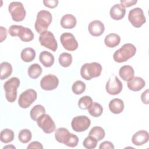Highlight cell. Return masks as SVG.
Segmentation results:
<instances>
[{
  "label": "cell",
  "instance_id": "obj_1",
  "mask_svg": "<svg viewBox=\"0 0 149 149\" xmlns=\"http://www.w3.org/2000/svg\"><path fill=\"white\" fill-rule=\"evenodd\" d=\"M136 47L132 44L126 43L114 52L113 58L116 62H124L132 58L136 54Z\"/></svg>",
  "mask_w": 149,
  "mask_h": 149
},
{
  "label": "cell",
  "instance_id": "obj_2",
  "mask_svg": "<svg viewBox=\"0 0 149 149\" xmlns=\"http://www.w3.org/2000/svg\"><path fill=\"white\" fill-rule=\"evenodd\" d=\"M101 72L102 66L100 63L95 62L84 63L80 69L81 76L86 80L100 76Z\"/></svg>",
  "mask_w": 149,
  "mask_h": 149
},
{
  "label": "cell",
  "instance_id": "obj_3",
  "mask_svg": "<svg viewBox=\"0 0 149 149\" xmlns=\"http://www.w3.org/2000/svg\"><path fill=\"white\" fill-rule=\"evenodd\" d=\"M52 19V15L49 11L45 10L39 11L37 15V18L34 24L36 31L41 34L42 33L47 31L49 26L51 23Z\"/></svg>",
  "mask_w": 149,
  "mask_h": 149
},
{
  "label": "cell",
  "instance_id": "obj_4",
  "mask_svg": "<svg viewBox=\"0 0 149 149\" xmlns=\"http://www.w3.org/2000/svg\"><path fill=\"white\" fill-rule=\"evenodd\" d=\"M20 86V80L16 77H13L5 82L3 89L5 91V97L9 102H13L17 98V89Z\"/></svg>",
  "mask_w": 149,
  "mask_h": 149
},
{
  "label": "cell",
  "instance_id": "obj_5",
  "mask_svg": "<svg viewBox=\"0 0 149 149\" xmlns=\"http://www.w3.org/2000/svg\"><path fill=\"white\" fill-rule=\"evenodd\" d=\"M8 10L15 22H21L26 17V12L24 7L20 2H12L8 6Z\"/></svg>",
  "mask_w": 149,
  "mask_h": 149
},
{
  "label": "cell",
  "instance_id": "obj_6",
  "mask_svg": "<svg viewBox=\"0 0 149 149\" xmlns=\"http://www.w3.org/2000/svg\"><path fill=\"white\" fill-rule=\"evenodd\" d=\"M128 20L133 26L136 28L140 27L146 22L143 10L140 8L131 9L128 14Z\"/></svg>",
  "mask_w": 149,
  "mask_h": 149
},
{
  "label": "cell",
  "instance_id": "obj_7",
  "mask_svg": "<svg viewBox=\"0 0 149 149\" xmlns=\"http://www.w3.org/2000/svg\"><path fill=\"white\" fill-rule=\"evenodd\" d=\"M37 93L33 89H28L23 91L19 97L18 104L22 108H29L37 99Z\"/></svg>",
  "mask_w": 149,
  "mask_h": 149
},
{
  "label": "cell",
  "instance_id": "obj_8",
  "mask_svg": "<svg viewBox=\"0 0 149 149\" xmlns=\"http://www.w3.org/2000/svg\"><path fill=\"white\" fill-rule=\"evenodd\" d=\"M39 42L40 44L51 51L55 52L58 48V43L54 34L50 31H46L39 36Z\"/></svg>",
  "mask_w": 149,
  "mask_h": 149
},
{
  "label": "cell",
  "instance_id": "obj_9",
  "mask_svg": "<svg viewBox=\"0 0 149 149\" xmlns=\"http://www.w3.org/2000/svg\"><path fill=\"white\" fill-rule=\"evenodd\" d=\"M91 125V120L86 116H77L73 118L71 126L73 130L77 132H84Z\"/></svg>",
  "mask_w": 149,
  "mask_h": 149
},
{
  "label": "cell",
  "instance_id": "obj_10",
  "mask_svg": "<svg viewBox=\"0 0 149 149\" xmlns=\"http://www.w3.org/2000/svg\"><path fill=\"white\" fill-rule=\"evenodd\" d=\"M38 126L44 133L49 134L55 130V124L51 117L48 114L41 115L36 121Z\"/></svg>",
  "mask_w": 149,
  "mask_h": 149
},
{
  "label": "cell",
  "instance_id": "obj_11",
  "mask_svg": "<svg viewBox=\"0 0 149 149\" xmlns=\"http://www.w3.org/2000/svg\"><path fill=\"white\" fill-rule=\"evenodd\" d=\"M61 42L63 48L70 51H74L77 49L79 44L73 34L70 33H64L60 37Z\"/></svg>",
  "mask_w": 149,
  "mask_h": 149
},
{
  "label": "cell",
  "instance_id": "obj_12",
  "mask_svg": "<svg viewBox=\"0 0 149 149\" xmlns=\"http://www.w3.org/2000/svg\"><path fill=\"white\" fill-rule=\"evenodd\" d=\"M123 88V84L116 76L109 77L106 83L105 89L107 92L110 95H117L119 94Z\"/></svg>",
  "mask_w": 149,
  "mask_h": 149
},
{
  "label": "cell",
  "instance_id": "obj_13",
  "mask_svg": "<svg viewBox=\"0 0 149 149\" xmlns=\"http://www.w3.org/2000/svg\"><path fill=\"white\" fill-rule=\"evenodd\" d=\"M59 84L58 78L54 74H47L44 76L40 81V86L46 91H51L55 89Z\"/></svg>",
  "mask_w": 149,
  "mask_h": 149
},
{
  "label": "cell",
  "instance_id": "obj_14",
  "mask_svg": "<svg viewBox=\"0 0 149 149\" xmlns=\"http://www.w3.org/2000/svg\"><path fill=\"white\" fill-rule=\"evenodd\" d=\"M88 30L91 36L94 37H98L104 33L105 26L100 20H94L89 23Z\"/></svg>",
  "mask_w": 149,
  "mask_h": 149
},
{
  "label": "cell",
  "instance_id": "obj_15",
  "mask_svg": "<svg viewBox=\"0 0 149 149\" xmlns=\"http://www.w3.org/2000/svg\"><path fill=\"white\" fill-rule=\"evenodd\" d=\"M149 140V134L148 132L141 130L135 133L132 137V141L133 144L137 146H142L148 142Z\"/></svg>",
  "mask_w": 149,
  "mask_h": 149
},
{
  "label": "cell",
  "instance_id": "obj_16",
  "mask_svg": "<svg viewBox=\"0 0 149 149\" xmlns=\"http://www.w3.org/2000/svg\"><path fill=\"white\" fill-rule=\"evenodd\" d=\"M109 14L111 18L113 20H119L124 17L126 14V9L120 4L116 3L112 6Z\"/></svg>",
  "mask_w": 149,
  "mask_h": 149
},
{
  "label": "cell",
  "instance_id": "obj_17",
  "mask_svg": "<svg viewBox=\"0 0 149 149\" xmlns=\"http://www.w3.org/2000/svg\"><path fill=\"white\" fill-rule=\"evenodd\" d=\"M146 85L144 80L138 76L133 77L130 80L127 81V86L129 90L133 91H139L141 90Z\"/></svg>",
  "mask_w": 149,
  "mask_h": 149
},
{
  "label": "cell",
  "instance_id": "obj_18",
  "mask_svg": "<svg viewBox=\"0 0 149 149\" xmlns=\"http://www.w3.org/2000/svg\"><path fill=\"white\" fill-rule=\"evenodd\" d=\"M70 135L71 133L66 128L59 127L55 130V138L59 143L66 145L70 137Z\"/></svg>",
  "mask_w": 149,
  "mask_h": 149
},
{
  "label": "cell",
  "instance_id": "obj_19",
  "mask_svg": "<svg viewBox=\"0 0 149 149\" xmlns=\"http://www.w3.org/2000/svg\"><path fill=\"white\" fill-rule=\"evenodd\" d=\"M77 23L76 17L71 14L63 15L61 19V26L66 29H72L74 28Z\"/></svg>",
  "mask_w": 149,
  "mask_h": 149
},
{
  "label": "cell",
  "instance_id": "obj_20",
  "mask_svg": "<svg viewBox=\"0 0 149 149\" xmlns=\"http://www.w3.org/2000/svg\"><path fill=\"white\" fill-rule=\"evenodd\" d=\"M39 60L44 66L49 68L53 65L55 59L54 55L51 52L47 51H43L40 54Z\"/></svg>",
  "mask_w": 149,
  "mask_h": 149
},
{
  "label": "cell",
  "instance_id": "obj_21",
  "mask_svg": "<svg viewBox=\"0 0 149 149\" xmlns=\"http://www.w3.org/2000/svg\"><path fill=\"white\" fill-rule=\"evenodd\" d=\"M109 109L111 112L115 114L121 113L124 109V102L119 98H113L109 103Z\"/></svg>",
  "mask_w": 149,
  "mask_h": 149
},
{
  "label": "cell",
  "instance_id": "obj_22",
  "mask_svg": "<svg viewBox=\"0 0 149 149\" xmlns=\"http://www.w3.org/2000/svg\"><path fill=\"white\" fill-rule=\"evenodd\" d=\"M134 71L133 68L130 65H124L119 70V74L124 81H129L134 77Z\"/></svg>",
  "mask_w": 149,
  "mask_h": 149
},
{
  "label": "cell",
  "instance_id": "obj_23",
  "mask_svg": "<svg viewBox=\"0 0 149 149\" xmlns=\"http://www.w3.org/2000/svg\"><path fill=\"white\" fill-rule=\"evenodd\" d=\"M120 42V37L116 33H110L106 36L104 39L105 45L109 48H114L118 46Z\"/></svg>",
  "mask_w": 149,
  "mask_h": 149
},
{
  "label": "cell",
  "instance_id": "obj_24",
  "mask_svg": "<svg viewBox=\"0 0 149 149\" xmlns=\"http://www.w3.org/2000/svg\"><path fill=\"white\" fill-rule=\"evenodd\" d=\"M18 37L23 42H29L33 40L34 34L29 28L22 26Z\"/></svg>",
  "mask_w": 149,
  "mask_h": 149
},
{
  "label": "cell",
  "instance_id": "obj_25",
  "mask_svg": "<svg viewBox=\"0 0 149 149\" xmlns=\"http://www.w3.org/2000/svg\"><path fill=\"white\" fill-rule=\"evenodd\" d=\"M20 57L24 62H30L33 61L36 57V51L31 47L25 48L21 51Z\"/></svg>",
  "mask_w": 149,
  "mask_h": 149
},
{
  "label": "cell",
  "instance_id": "obj_26",
  "mask_svg": "<svg viewBox=\"0 0 149 149\" xmlns=\"http://www.w3.org/2000/svg\"><path fill=\"white\" fill-rule=\"evenodd\" d=\"M12 66L8 62H3L1 63L0 79L3 80L9 77L12 73Z\"/></svg>",
  "mask_w": 149,
  "mask_h": 149
},
{
  "label": "cell",
  "instance_id": "obj_27",
  "mask_svg": "<svg viewBox=\"0 0 149 149\" xmlns=\"http://www.w3.org/2000/svg\"><path fill=\"white\" fill-rule=\"evenodd\" d=\"M42 72L41 66L38 63H33L28 68V75L33 79H36L40 76Z\"/></svg>",
  "mask_w": 149,
  "mask_h": 149
},
{
  "label": "cell",
  "instance_id": "obj_28",
  "mask_svg": "<svg viewBox=\"0 0 149 149\" xmlns=\"http://www.w3.org/2000/svg\"><path fill=\"white\" fill-rule=\"evenodd\" d=\"M45 113V108L40 105L38 104L34 106L30 112V115L31 118L34 120L37 121V119L42 115Z\"/></svg>",
  "mask_w": 149,
  "mask_h": 149
},
{
  "label": "cell",
  "instance_id": "obj_29",
  "mask_svg": "<svg viewBox=\"0 0 149 149\" xmlns=\"http://www.w3.org/2000/svg\"><path fill=\"white\" fill-rule=\"evenodd\" d=\"M88 113L93 117H99L103 112V108L102 105L96 102H93L90 107L88 108Z\"/></svg>",
  "mask_w": 149,
  "mask_h": 149
},
{
  "label": "cell",
  "instance_id": "obj_30",
  "mask_svg": "<svg viewBox=\"0 0 149 149\" xmlns=\"http://www.w3.org/2000/svg\"><path fill=\"white\" fill-rule=\"evenodd\" d=\"M15 137L13 131L9 129H3L0 133V139L3 143H9L12 141Z\"/></svg>",
  "mask_w": 149,
  "mask_h": 149
},
{
  "label": "cell",
  "instance_id": "obj_31",
  "mask_svg": "<svg viewBox=\"0 0 149 149\" xmlns=\"http://www.w3.org/2000/svg\"><path fill=\"white\" fill-rule=\"evenodd\" d=\"M88 135L92 136L98 141L104 138L105 133L102 127L100 126H94L90 130Z\"/></svg>",
  "mask_w": 149,
  "mask_h": 149
},
{
  "label": "cell",
  "instance_id": "obj_32",
  "mask_svg": "<svg viewBox=\"0 0 149 149\" xmlns=\"http://www.w3.org/2000/svg\"><path fill=\"white\" fill-rule=\"evenodd\" d=\"M59 63L61 66L67 68L69 67L72 62V56L68 52H63L59 56Z\"/></svg>",
  "mask_w": 149,
  "mask_h": 149
},
{
  "label": "cell",
  "instance_id": "obj_33",
  "mask_svg": "<svg viewBox=\"0 0 149 149\" xmlns=\"http://www.w3.org/2000/svg\"><path fill=\"white\" fill-rule=\"evenodd\" d=\"M31 132L30 130L27 129L21 130L18 135L19 140L22 143H27L31 140Z\"/></svg>",
  "mask_w": 149,
  "mask_h": 149
},
{
  "label": "cell",
  "instance_id": "obj_34",
  "mask_svg": "<svg viewBox=\"0 0 149 149\" xmlns=\"http://www.w3.org/2000/svg\"><path fill=\"white\" fill-rule=\"evenodd\" d=\"M93 102V100L91 97L85 95L81 97L78 101V107L81 109H88Z\"/></svg>",
  "mask_w": 149,
  "mask_h": 149
},
{
  "label": "cell",
  "instance_id": "obj_35",
  "mask_svg": "<svg viewBox=\"0 0 149 149\" xmlns=\"http://www.w3.org/2000/svg\"><path fill=\"white\" fill-rule=\"evenodd\" d=\"M86 87V84L83 81L81 80H77L73 84L72 90L74 94L79 95L85 91Z\"/></svg>",
  "mask_w": 149,
  "mask_h": 149
},
{
  "label": "cell",
  "instance_id": "obj_36",
  "mask_svg": "<svg viewBox=\"0 0 149 149\" xmlns=\"http://www.w3.org/2000/svg\"><path fill=\"white\" fill-rule=\"evenodd\" d=\"M98 141L92 136H88L83 142V146L87 149H93L97 147Z\"/></svg>",
  "mask_w": 149,
  "mask_h": 149
},
{
  "label": "cell",
  "instance_id": "obj_37",
  "mask_svg": "<svg viewBox=\"0 0 149 149\" xmlns=\"http://www.w3.org/2000/svg\"><path fill=\"white\" fill-rule=\"evenodd\" d=\"M78 143H79L78 137L76 135L71 133L70 137L68 141L66 144V146L70 147H75L77 146Z\"/></svg>",
  "mask_w": 149,
  "mask_h": 149
},
{
  "label": "cell",
  "instance_id": "obj_38",
  "mask_svg": "<svg viewBox=\"0 0 149 149\" xmlns=\"http://www.w3.org/2000/svg\"><path fill=\"white\" fill-rule=\"evenodd\" d=\"M22 26L20 25H12L8 30V33L12 37H18L19 33Z\"/></svg>",
  "mask_w": 149,
  "mask_h": 149
},
{
  "label": "cell",
  "instance_id": "obj_39",
  "mask_svg": "<svg viewBox=\"0 0 149 149\" xmlns=\"http://www.w3.org/2000/svg\"><path fill=\"white\" fill-rule=\"evenodd\" d=\"M59 1L58 0H44V5L49 8H54L56 7L58 5Z\"/></svg>",
  "mask_w": 149,
  "mask_h": 149
},
{
  "label": "cell",
  "instance_id": "obj_40",
  "mask_svg": "<svg viewBox=\"0 0 149 149\" xmlns=\"http://www.w3.org/2000/svg\"><path fill=\"white\" fill-rule=\"evenodd\" d=\"M120 5L123 7V8H128L131 6H133L135 5L137 2V1L136 0H120Z\"/></svg>",
  "mask_w": 149,
  "mask_h": 149
},
{
  "label": "cell",
  "instance_id": "obj_41",
  "mask_svg": "<svg viewBox=\"0 0 149 149\" xmlns=\"http://www.w3.org/2000/svg\"><path fill=\"white\" fill-rule=\"evenodd\" d=\"M115 148L113 144L108 141H105L102 143H101L99 146L100 149H113Z\"/></svg>",
  "mask_w": 149,
  "mask_h": 149
},
{
  "label": "cell",
  "instance_id": "obj_42",
  "mask_svg": "<svg viewBox=\"0 0 149 149\" xmlns=\"http://www.w3.org/2000/svg\"><path fill=\"white\" fill-rule=\"evenodd\" d=\"M141 100L144 104H149V93L148 89H147L144 91L141 95Z\"/></svg>",
  "mask_w": 149,
  "mask_h": 149
},
{
  "label": "cell",
  "instance_id": "obj_43",
  "mask_svg": "<svg viewBox=\"0 0 149 149\" xmlns=\"http://www.w3.org/2000/svg\"><path fill=\"white\" fill-rule=\"evenodd\" d=\"M27 148H38V149H42L43 148V146L41 144V143H40L39 141H32L31 143H30L29 146L27 147Z\"/></svg>",
  "mask_w": 149,
  "mask_h": 149
},
{
  "label": "cell",
  "instance_id": "obj_44",
  "mask_svg": "<svg viewBox=\"0 0 149 149\" xmlns=\"http://www.w3.org/2000/svg\"><path fill=\"white\" fill-rule=\"evenodd\" d=\"M0 30H1V42H2L3 40H5L6 38L7 30L5 27L2 26L0 27Z\"/></svg>",
  "mask_w": 149,
  "mask_h": 149
},
{
  "label": "cell",
  "instance_id": "obj_45",
  "mask_svg": "<svg viewBox=\"0 0 149 149\" xmlns=\"http://www.w3.org/2000/svg\"><path fill=\"white\" fill-rule=\"evenodd\" d=\"M16 148V147H15V146H5V147H3V149H5V148Z\"/></svg>",
  "mask_w": 149,
  "mask_h": 149
}]
</instances>
